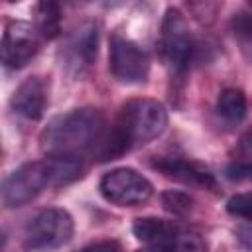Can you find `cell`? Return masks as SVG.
I'll list each match as a JSON object with an SVG mask.
<instances>
[{
  "instance_id": "1",
  "label": "cell",
  "mask_w": 252,
  "mask_h": 252,
  "mask_svg": "<svg viewBox=\"0 0 252 252\" xmlns=\"http://www.w3.org/2000/svg\"><path fill=\"white\" fill-rule=\"evenodd\" d=\"M165 126L167 112L161 102L154 98H132L120 106L114 124L104 132L96 148L98 158L102 161L116 159L122 154L161 136Z\"/></svg>"
},
{
  "instance_id": "2",
  "label": "cell",
  "mask_w": 252,
  "mask_h": 252,
  "mask_svg": "<svg viewBox=\"0 0 252 252\" xmlns=\"http://www.w3.org/2000/svg\"><path fill=\"white\" fill-rule=\"evenodd\" d=\"M104 136V118L98 108H73L47 122L39 134L45 158H85Z\"/></svg>"
},
{
  "instance_id": "3",
  "label": "cell",
  "mask_w": 252,
  "mask_h": 252,
  "mask_svg": "<svg viewBox=\"0 0 252 252\" xmlns=\"http://www.w3.org/2000/svg\"><path fill=\"white\" fill-rule=\"evenodd\" d=\"M47 187H59L55 159L43 158V159L22 163L20 167H16L4 177L2 203L8 209L22 207L33 201Z\"/></svg>"
},
{
  "instance_id": "4",
  "label": "cell",
  "mask_w": 252,
  "mask_h": 252,
  "mask_svg": "<svg viewBox=\"0 0 252 252\" xmlns=\"http://www.w3.org/2000/svg\"><path fill=\"white\" fill-rule=\"evenodd\" d=\"M73 236V217L59 207L37 211L24 226V246L28 250H51L67 244Z\"/></svg>"
},
{
  "instance_id": "5",
  "label": "cell",
  "mask_w": 252,
  "mask_h": 252,
  "mask_svg": "<svg viewBox=\"0 0 252 252\" xmlns=\"http://www.w3.org/2000/svg\"><path fill=\"white\" fill-rule=\"evenodd\" d=\"M159 47L167 67L173 73H183L189 67L195 53V39L185 16L177 8H167L163 14Z\"/></svg>"
},
{
  "instance_id": "6",
  "label": "cell",
  "mask_w": 252,
  "mask_h": 252,
  "mask_svg": "<svg viewBox=\"0 0 252 252\" xmlns=\"http://www.w3.org/2000/svg\"><path fill=\"white\" fill-rule=\"evenodd\" d=\"M98 191L104 201L116 207H136L154 195V185L132 167H116L100 177Z\"/></svg>"
},
{
  "instance_id": "7",
  "label": "cell",
  "mask_w": 252,
  "mask_h": 252,
  "mask_svg": "<svg viewBox=\"0 0 252 252\" xmlns=\"http://www.w3.org/2000/svg\"><path fill=\"white\" fill-rule=\"evenodd\" d=\"M108 65L114 79L120 83H142L146 81L150 73V57L148 53L132 39L122 37L114 33L110 37V49H108Z\"/></svg>"
},
{
  "instance_id": "8",
  "label": "cell",
  "mask_w": 252,
  "mask_h": 252,
  "mask_svg": "<svg viewBox=\"0 0 252 252\" xmlns=\"http://www.w3.org/2000/svg\"><path fill=\"white\" fill-rule=\"evenodd\" d=\"M98 51V30L93 22L79 24L59 49L61 67L71 75H83L94 63Z\"/></svg>"
},
{
  "instance_id": "9",
  "label": "cell",
  "mask_w": 252,
  "mask_h": 252,
  "mask_svg": "<svg viewBox=\"0 0 252 252\" xmlns=\"http://www.w3.org/2000/svg\"><path fill=\"white\" fill-rule=\"evenodd\" d=\"M39 49V35L35 28L26 22L12 20L4 28L2 35V63L6 69L26 67Z\"/></svg>"
},
{
  "instance_id": "10",
  "label": "cell",
  "mask_w": 252,
  "mask_h": 252,
  "mask_svg": "<svg viewBox=\"0 0 252 252\" xmlns=\"http://www.w3.org/2000/svg\"><path fill=\"white\" fill-rule=\"evenodd\" d=\"M47 98H49L47 81L39 75H32L18 85V89L14 91V94L10 98V106L24 120L35 122L43 116L45 106H47Z\"/></svg>"
},
{
  "instance_id": "11",
  "label": "cell",
  "mask_w": 252,
  "mask_h": 252,
  "mask_svg": "<svg viewBox=\"0 0 252 252\" xmlns=\"http://www.w3.org/2000/svg\"><path fill=\"white\" fill-rule=\"evenodd\" d=\"M154 165L165 177L175 179L183 185L199 187V189H217L215 175L205 165H201L197 161H187V159H181V158H161Z\"/></svg>"
},
{
  "instance_id": "12",
  "label": "cell",
  "mask_w": 252,
  "mask_h": 252,
  "mask_svg": "<svg viewBox=\"0 0 252 252\" xmlns=\"http://www.w3.org/2000/svg\"><path fill=\"white\" fill-rule=\"evenodd\" d=\"M183 228L175 222V220H167V219H158V217H142L136 219L132 224V232L134 236L148 244H158L161 240H167L171 236H175L177 232H181Z\"/></svg>"
},
{
  "instance_id": "13",
  "label": "cell",
  "mask_w": 252,
  "mask_h": 252,
  "mask_svg": "<svg viewBox=\"0 0 252 252\" xmlns=\"http://www.w3.org/2000/svg\"><path fill=\"white\" fill-rule=\"evenodd\" d=\"M246 96L240 89H224L217 98V116L226 126H236L246 116Z\"/></svg>"
},
{
  "instance_id": "14",
  "label": "cell",
  "mask_w": 252,
  "mask_h": 252,
  "mask_svg": "<svg viewBox=\"0 0 252 252\" xmlns=\"http://www.w3.org/2000/svg\"><path fill=\"white\" fill-rule=\"evenodd\" d=\"M33 16H35L33 28L41 39H53L59 35V32H61V8L57 2H51V0L39 2L35 6Z\"/></svg>"
},
{
  "instance_id": "15",
  "label": "cell",
  "mask_w": 252,
  "mask_h": 252,
  "mask_svg": "<svg viewBox=\"0 0 252 252\" xmlns=\"http://www.w3.org/2000/svg\"><path fill=\"white\" fill-rule=\"evenodd\" d=\"M140 252H207V244L199 234L181 230L167 240H161L158 244H148Z\"/></svg>"
},
{
  "instance_id": "16",
  "label": "cell",
  "mask_w": 252,
  "mask_h": 252,
  "mask_svg": "<svg viewBox=\"0 0 252 252\" xmlns=\"http://www.w3.org/2000/svg\"><path fill=\"white\" fill-rule=\"evenodd\" d=\"M232 32L244 55L252 61V12H238L232 18Z\"/></svg>"
},
{
  "instance_id": "17",
  "label": "cell",
  "mask_w": 252,
  "mask_h": 252,
  "mask_svg": "<svg viewBox=\"0 0 252 252\" xmlns=\"http://www.w3.org/2000/svg\"><path fill=\"white\" fill-rule=\"evenodd\" d=\"M161 207L167 213H171L173 217H187L193 209V199L183 191L169 189V191L161 193Z\"/></svg>"
},
{
  "instance_id": "18",
  "label": "cell",
  "mask_w": 252,
  "mask_h": 252,
  "mask_svg": "<svg viewBox=\"0 0 252 252\" xmlns=\"http://www.w3.org/2000/svg\"><path fill=\"white\" fill-rule=\"evenodd\" d=\"M226 211L232 217L252 220V191L236 193L226 201Z\"/></svg>"
},
{
  "instance_id": "19",
  "label": "cell",
  "mask_w": 252,
  "mask_h": 252,
  "mask_svg": "<svg viewBox=\"0 0 252 252\" xmlns=\"http://www.w3.org/2000/svg\"><path fill=\"white\" fill-rule=\"evenodd\" d=\"M224 175H226L230 181H250V179H252V161L234 159L232 163L226 165Z\"/></svg>"
},
{
  "instance_id": "20",
  "label": "cell",
  "mask_w": 252,
  "mask_h": 252,
  "mask_svg": "<svg viewBox=\"0 0 252 252\" xmlns=\"http://www.w3.org/2000/svg\"><path fill=\"white\" fill-rule=\"evenodd\" d=\"M79 252H124V250L116 240H98V242H93L81 248Z\"/></svg>"
},
{
  "instance_id": "21",
  "label": "cell",
  "mask_w": 252,
  "mask_h": 252,
  "mask_svg": "<svg viewBox=\"0 0 252 252\" xmlns=\"http://www.w3.org/2000/svg\"><path fill=\"white\" fill-rule=\"evenodd\" d=\"M236 236L240 240V244L248 250H252V220H248L246 224H242L238 230H236Z\"/></svg>"
}]
</instances>
